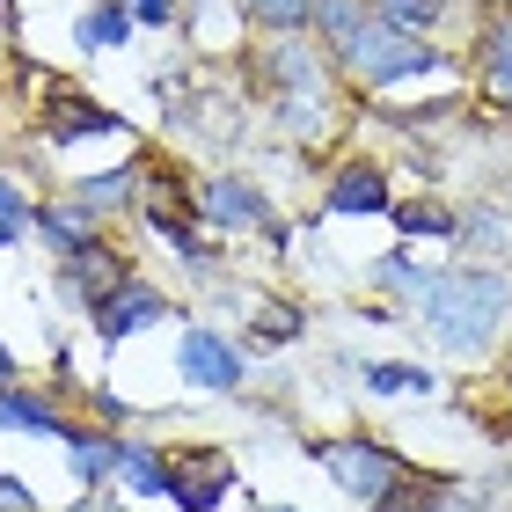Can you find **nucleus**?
<instances>
[{"label":"nucleus","instance_id":"1","mask_svg":"<svg viewBox=\"0 0 512 512\" xmlns=\"http://www.w3.org/2000/svg\"><path fill=\"white\" fill-rule=\"evenodd\" d=\"M505 308H512V286L498 271H483V264H469V271H439L432 278V293H425V330L447 344V352H491V337L505 330Z\"/></svg>","mask_w":512,"mask_h":512},{"label":"nucleus","instance_id":"2","mask_svg":"<svg viewBox=\"0 0 512 512\" xmlns=\"http://www.w3.org/2000/svg\"><path fill=\"white\" fill-rule=\"evenodd\" d=\"M315 454H322V469L337 476V491H352L359 505H381L395 483L410 476L403 461L381 447V439H330V447H315Z\"/></svg>","mask_w":512,"mask_h":512},{"label":"nucleus","instance_id":"3","mask_svg":"<svg viewBox=\"0 0 512 512\" xmlns=\"http://www.w3.org/2000/svg\"><path fill=\"white\" fill-rule=\"evenodd\" d=\"M176 374H183V388L235 395V388H242V344L227 337V330H183V344H176Z\"/></svg>","mask_w":512,"mask_h":512},{"label":"nucleus","instance_id":"4","mask_svg":"<svg viewBox=\"0 0 512 512\" xmlns=\"http://www.w3.org/2000/svg\"><path fill=\"white\" fill-rule=\"evenodd\" d=\"M227 491H235V461L220 447H183L169 461V498L183 512H213V505H227Z\"/></svg>","mask_w":512,"mask_h":512},{"label":"nucleus","instance_id":"5","mask_svg":"<svg viewBox=\"0 0 512 512\" xmlns=\"http://www.w3.org/2000/svg\"><path fill=\"white\" fill-rule=\"evenodd\" d=\"M59 264H66V286H74V300H81L88 315H96L103 300L132 278V264H125L118 249H103V242H88V249H74V256H59Z\"/></svg>","mask_w":512,"mask_h":512},{"label":"nucleus","instance_id":"6","mask_svg":"<svg viewBox=\"0 0 512 512\" xmlns=\"http://www.w3.org/2000/svg\"><path fill=\"white\" fill-rule=\"evenodd\" d=\"M154 322H169V293H154L147 278H125V286L96 308L103 337H139V330H154Z\"/></svg>","mask_w":512,"mask_h":512},{"label":"nucleus","instance_id":"7","mask_svg":"<svg viewBox=\"0 0 512 512\" xmlns=\"http://www.w3.org/2000/svg\"><path fill=\"white\" fill-rule=\"evenodd\" d=\"M330 213L337 220H381L388 213V176L374 169V161H344V169L330 176Z\"/></svg>","mask_w":512,"mask_h":512},{"label":"nucleus","instance_id":"8","mask_svg":"<svg viewBox=\"0 0 512 512\" xmlns=\"http://www.w3.org/2000/svg\"><path fill=\"white\" fill-rule=\"evenodd\" d=\"M198 220H213V227H264L271 213H264V191L256 183H242V176H220V183H205V198H198Z\"/></svg>","mask_w":512,"mask_h":512},{"label":"nucleus","instance_id":"9","mask_svg":"<svg viewBox=\"0 0 512 512\" xmlns=\"http://www.w3.org/2000/svg\"><path fill=\"white\" fill-rule=\"evenodd\" d=\"M44 132L52 139H88V132H118V118L96 103H81V88H52V103H44Z\"/></svg>","mask_w":512,"mask_h":512},{"label":"nucleus","instance_id":"10","mask_svg":"<svg viewBox=\"0 0 512 512\" xmlns=\"http://www.w3.org/2000/svg\"><path fill=\"white\" fill-rule=\"evenodd\" d=\"M0 425L8 432H44V439H66V417H59V403L52 395H30V388H0Z\"/></svg>","mask_w":512,"mask_h":512},{"label":"nucleus","instance_id":"11","mask_svg":"<svg viewBox=\"0 0 512 512\" xmlns=\"http://www.w3.org/2000/svg\"><path fill=\"white\" fill-rule=\"evenodd\" d=\"M66 461H74L81 483H103V476H118L125 439H118V432H74V425H66Z\"/></svg>","mask_w":512,"mask_h":512},{"label":"nucleus","instance_id":"12","mask_svg":"<svg viewBox=\"0 0 512 512\" xmlns=\"http://www.w3.org/2000/svg\"><path fill=\"white\" fill-rule=\"evenodd\" d=\"M476 59H483V88H491V103H498V110H512V22L483 30Z\"/></svg>","mask_w":512,"mask_h":512},{"label":"nucleus","instance_id":"13","mask_svg":"<svg viewBox=\"0 0 512 512\" xmlns=\"http://www.w3.org/2000/svg\"><path fill=\"white\" fill-rule=\"evenodd\" d=\"M37 235L52 242L59 256H74V249H88V242H96V235H88V213H81L74 198H59V205H37Z\"/></svg>","mask_w":512,"mask_h":512},{"label":"nucleus","instance_id":"14","mask_svg":"<svg viewBox=\"0 0 512 512\" xmlns=\"http://www.w3.org/2000/svg\"><path fill=\"white\" fill-rule=\"evenodd\" d=\"M271 74L293 88L300 103H322V66L308 59V44H293V37H278V52H271Z\"/></svg>","mask_w":512,"mask_h":512},{"label":"nucleus","instance_id":"15","mask_svg":"<svg viewBox=\"0 0 512 512\" xmlns=\"http://www.w3.org/2000/svg\"><path fill=\"white\" fill-rule=\"evenodd\" d=\"M118 483L132 498H161L169 491V461H161L154 447H139V439H125V461H118Z\"/></svg>","mask_w":512,"mask_h":512},{"label":"nucleus","instance_id":"16","mask_svg":"<svg viewBox=\"0 0 512 512\" xmlns=\"http://www.w3.org/2000/svg\"><path fill=\"white\" fill-rule=\"evenodd\" d=\"M74 205L88 220H103V213H125L132 205V176L125 169H103V176H88V183H74Z\"/></svg>","mask_w":512,"mask_h":512},{"label":"nucleus","instance_id":"17","mask_svg":"<svg viewBox=\"0 0 512 512\" xmlns=\"http://www.w3.org/2000/svg\"><path fill=\"white\" fill-rule=\"evenodd\" d=\"M432 278H439V271H425V264H410L403 249H395V256H381V264H374V286H381V293H395V300H417V308H425Z\"/></svg>","mask_w":512,"mask_h":512},{"label":"nucleus","instance_id":"18","mask_svg":"<svg viewBox=\"0 0 512 512\" xmlns=\"http://www.w3.org/2000/svg\"><path fill=\"white\" fill-rule=\"evenodd\" d=\"M132 8H125V0H103V8H88L81 15V44H88V52H110V44H125L132 37Z\"/></svg>","mask_w":512,"mask_h":512},{"label":"nucleus","instance_id":"19","mask_svg":"<svg viewBox=\"0 0 512 512\" xmlns=\"http://www.w3.org/2000/svg\"><path fill=\"white\" fill-rule=\"evenodd\" d=\"M388 220L403 227V235H461V220L447 213V205L432 198H410V205H388Z\"/></svg>","mask_w":512,"mask_h":512},{"label":"nucleus","instance_id":"20","mask_svg":"<svg viewBox=\"0 0 512 512\" xmlns=\"http://www.w3.org/2000/svg\"><path fill=\"white\" fill-rule=\"evenodd\" d=\"M374 15L395 22V30H410V37H425L439 15H447V0H374Z\"/></svg>","mask_w":512,"mask_h":512},{"label":"nucleus","instance_id":"21","mask_svg":"<svg viewBox=\"0 0 512 512\" xmlns=\"http://www.w3.org/2000/svg\"><path fill=\"white\" fill-rule=\"evenodd\" d=\"M30 227H37V205L22 198V183H8V176H0V249H8V242H22Z\"/></svg>","mask_w":512,"mask_h":512},{"label":"nucleus","instance_id":"22","mask_svg":"<svg viewBox=\"0 0 512 512\" xmlns=\"http://www.w3.org/2000/svg\"><path fill=\"white\" fill-rule=\"evenodd\" d=\"M366 388H374V395H425L432 374H425V366H395V359H381V366H366Z\"/></svg>","mask_w":512,"mask_h":512},{"label":"nucleus","instance_id":"23","mask_svg":"<svg viewBox=\"0 0 512 512\" xmlns=\"http://www.w3.org/2000/svg\"><path fill=\"white\" fill-rule=\"evenodd\" d=\"M256 22H271V30H300V22H315V0H242Z\"/></svg>","mask_w":512,"mask_h":512},{"label":"nucleus","instance_id":"24","mask_svg":"<svg viewBox=\"0 0 512 512\" xmlns=\"http://www.w3.org/2000/svg\"><path fill=\"white\" fill-rule=\"evenodd\" d=\"M374 512H439V483H425V491H410V476L395 483V491L374 505Z\"/></svg>","mask_w":512,"mask_h":512},{"label":"nucleus","instance_id":"25","mask_svg":"<svg viewBox=\"0 0 512 512\" xmlns=\"http://www.w3.org/2000/svg\"><path fill=\"white\" fill-rule=\"evenodd\" d=\"M256 337H264V344H293L300 337V315L293 308H264V315H256Z\"/></svg>","mask_w":512,"mask_h":512},{"label":"nucleus","instance_id":"26","mask_svg":"<svg viewBox=\"0 0 512 512\" xmlns=\"http://www.w3.org/2000/svg\"><path fill=\"white\" fill-rule=\"evenodd\" d=\"M439 512H491L476 491H461V483H439Z\"/></svg>","mask_w":512,"mask_h":512},{"label":"nucleus","instance_id":"27","mask_svg":"<svg viewBox=\"0 0 512 512\" xmlns=\"http://www.w3.org/2000/svg\"><path fill=\"white\" fill-rule=\"evenodd\" d=\"M0 512H37V498H30V483L0 476Z\"/></svg>","mask_w":512,"mask_h":512},{"label":"nucleus","instance_id":"28","mask_svg":"<svg viewBox=\"0 0 512 512\" xmlns=\"http://www.w3.org/2000/svg\"><path fill=\"white\" fill-rule=\"evenodd\" d=\"M125 8H132L139 22H154V30H161V22H169V15H176V0H125Z\"/></svg>","mask_w":512,"mask_h":512},{"label":"nucleus","instance_id":"29","mask_svg":"<svg viewBox=\"0 0 512 512\" xmlns=\"http://www.w3.org/2000/svg\"><path fill=\"white\" fill-rule=\"evenodd\" d=\"M8 381H15V352L0 344V388H8Z\"/></svg>","mask_w":512,"mask_h":512},{"label":"nucleus","instance_id":"30","mask_svg":"<svg viewBox=\"0 0 512 512\" xmlns=\"http://www.w3.org/2000/svg\"><path fill=\"white\" fill-rule=\"evenodd\" d=\"M264 512H300V505H264Z\"/></svg>","mask_w":512,"mask_h":512},{"label":"nucleus","instance_id":"31","mask_svg":"<svg viewBox=\"0 0 512 512\" xmlns=\"http://www.w3.org/2000/svg\"><path fill=\"white\" fill-rule=\"evenodd\" d=\"M81 512H88V505H81Z\"/></svg>","mask_w":512,"mask_h":512}]
</instances>
